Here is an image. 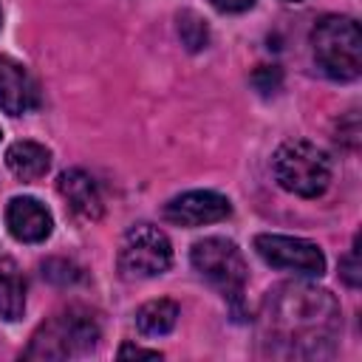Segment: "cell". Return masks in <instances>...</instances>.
<instances>
[{"instance_id":"obj_1","label":"cell","mask_w":362,"mask_h":362,"mask_svg":"<svg viewBox=\"0 0 362 362\" xmlns=\"http://www.w3.org/2000/svg\"><path fill=\"white\" fill-rule=\"evenodd\" d=\"M263 345L274 356L320 359L334 351L339 334V303L331 291L308 283L274 286L263 303Z\"/></svg>"},{"instance_id":"obj_2","label":"cell","mask_w":362,"mask_h":362,"mask_svg":"<svg viewBox=\"0 0 362 362\" xmlns=\"http://www.w3.org/2000/svg\"><path fill=\"white\" fill-rule=\"evenodd\" d=\"M99 342V322L90 311L68 308L37 328L25 348V359H74L85 356Z\"/></svg>"},{"instance_id":"obj_3","label":"cell","mask_w":362,"mask_h":362,"mask_svg":"<svg viewBox=\"0 0 362 362\" xmlns=\"http://www.w3.org/2000/svg\"><path fill=\"white\" fill-rule=\"evenodd\" d=\"M314 59L331 79L351 82L362 71V31L351 17H322L311 31Z\"/></svg>"},{"instance_id":"obj_4","label":"cell","mask_w":362,"mask_h":362,"mask_svg":"<svg viewBox=\"0 0 362 362\" xmlns=\"http://www.w3.org/2000/svg\"><path fill=\"white\" fill-rule=\"evenodd\" d=\"M272 170H274V178L283 189L303 195V198H317L331 184L328 156L317 144L303 141V139L280 144V150L274 153Z\"/></svg>"},{"instance_id":"obj_5","label":"cell","mask_w":362,"mask_h":362,"mask_svg":"<svg viewBox=\"0 0 362 362\" xmlns=\"http://www.w3.org/2000/svg\"><path fill=\"white\" fill-rule=\"evenodd\" d=\"M189 260L195 266V272L221 291V297L238 308L243 300V286H246V260L240 255V249L226 240V238H204L192 246Z\"/></svg>"},{"instance_id":"obj_6","label":"cell","mask_w":362,"mask_h":362,"mask_svg":"<svg viewBox=\"0 0 362 362\" xmlns=\"http://www.w3.org/2000/svg\"><path fill=\"white\" fill-rule=\"evenodd\" d=\"M173 263V249L167 235L153 223L133 226L119 249V272L127 280H144L164 274Z\"/></svg>"},{"instance_id":"obj_7","label":"cell","mask_w":362,"mask_h":362,"mask_svg":"<svg viewBox=\"0 0 362 362\" xmlns=\"http://www.w3.org/2000/svg\"><path fill=\"white\" fill-rule=\"evenodd\" d=\"M255 249L274 269H286V272L305 274V277H320L325 272V255L320 252L317 243H311L305 238L257 235L255 238Z\"/></svg>"},{"instance_id":"obj_8","label":"cell","mask_w":362,"mask_h":362,"mask_svg":"<svg viewBox=\"0 0 362 362\" xmlns=\"http://www.w3.org/2000/svg\"><path fill=\"white\" fill-rule=\"evenodd\" d=\"M232 204L226 195L212 192V189H192L184 195H175L173 201H167L164 206V218L175 226H204V223H218L223 218H229Z\"/></svg>"},{"instance_id":"obj_9","label":"cell","mask_w":362,"mask_h":362,"mask_svg":"<svg viewBox=\"0 0 362 362\" xmlns=\"http://www.w3.org/2000/svg\"><path fill=\"white\" fill-rule=\"evenodd\" d=\"M6 226L20 243H40L51 235L54 218L37 198H11L6 206Z\"/></svg>"},{"instance_id":"obj_10","label":"cell","mask_w":362,"mask_h":362,"mask_svg":"<svg viewBox=\"0 0 362 362\" xmlns=\"http://www.w3.org/2000/svg\"><path fill=\"white\" fill-rule=\"evenodd\" d=\"M57 189L65 198V204H68L74 218H79V221H99L102 218L105 204H102L99 187L85 170H76V167L65 170L59 175V181H57Z\"/></svg>"},{"instance_id":"obj_11","label":"cell","mask_w":362,"mask_h":362,"mask_svg":"<svg viewBox=\"0 0 362 362\" xmlns=\"http://www.w3.org/2000/svg\"><path fill=\"white\" fill-rule=\"evenodd\" d=\"M37 102H40V93L28 71L14 59L0 57V107L11 116H20L34 110Z\"/></svg>"},{"instance_id":"obj_12","label":"cell","mask_w":362,"mask_h":362,"mask_svg":"<svg viewBox=\"0 0 362 362\" xmlns=\"http://www.w3.org/2000/svg\"><path fill=\"white\" fill-rule=\"evenodd\" d=\"M6 164L20 181H37L51 167V150L37 141H14L6 150Z\"/></svg>"},{"instance_id":"obj_13","label":"cell","mask_w":362,"mask_h":362,"mask_svg":"<svg viewBox=\"0 0 362 362\" xmlns=\"http://www.w3.org/2000/svg\"><path fill=\"white\" fill-rule=\"evenodd\" d=\"M178 322V305L173 300H150L136 311V325L147 337H164Z\"/></svg>"},{"instance_id":"obj_14","label":"cell","mask_w":362,"mask_h":362,"mask_svg":"<svg viewBox=\"0 0 362 362\" xmlns=\"http://www.w3.org/2000/svg\"><path fill=\"white\" fill-rule=\"evenodd\" d=\"M25 311V283L14 272H0V317L14 322Z\"/></svg>"},{"instance_id":"obj_15","label":"cell","mask_w":362,"mask_h":362,"mask_svg":"<svg viewBox=\"0 0 362 362\" xmlns=\"http://www.w3.org/2000/svg\"><path fill=\"white\" fill-rule=\"evenodd\" d=\"M178 37L187 45V51H201L209 42V28L195 11H181L178 14Z\"/></svg>"},{"instance_id":"obj_16","label":"cell","mask_w":362,"mask_h":362,"mask_svg":"<svg viewBox=\"0 0 362 362\" xmlns=\"http://www.w3.org/2000/svg\"><path fill=\"white\" fill-rule=\"evenodd\" d=\"M42 277L57 283V286H71V283H76L82 277V272H79L76 263H71L65 257H51V260L42 263Z\"/></svg>"},{"instance_id":"obj_17","label":"cell","mask_w":362,"mask_h":362,"mask_svg":"<svg viewBox=\"0 0 362 362\" xmlns=\"http://www.w3.org/2000/svg\"><path fill=\"white\" fill-rule=\"evenodd\" d=\"M339 274H342V280L348 283V286H359V280H362V266H359V240L354 243V249L339 260Z\"/></svg>"},{"instance_id":"obj_18","label":"cell","mask_w":362,"mask_h":362,"mask_svg":"<svg viewBox=\"0 0 362 362\" xmlns=\"http://www.w3.org/2000/svg\"><path fill=\"white\" fill-rule=\"evenodd\" d=\"M280 79H283V74H280L277 65H260V68L255 71V76H252L255 88L263 90V93H272V90L280 85Z\"/></svg>"},{"instance_id":"obj_19","label":"cell","mask_w":362,"mask_h":362,"mask_svg":"<svg viewBox=\"0 0 362 362\" xmlns=\"http://www.w3.org/2000/svg\"><path fill=\"white\" fill-rule=\"evenodd\" d=\"M337 139L345 141L348 147H356V144H359V124H356V113H354V110L348 113V127L339 124V136H337Z\"/></svg>"},{"instance_id":"obj_20","label":"cell","mask_w":362,"mask_h":362,"mask_svg":"<svg viewBox=\"0 0 362 362\" xmlns=\"http://www.w3.org/2000/svg\"><path fill=\"white\" fill-rule=\"evenodd\" d=\"M218 11H246L255 6V0H209Z\"/></svg>"},{"instance_id":"obj_21","label":"cell","mask_w":362,"mask_h":362,"mask_svg":"<svg viewBox=\"0 0 362 362\" xmlns=\"http://www.w3.org/2000/svg\"><path fill=\"white\" fill-rule=\"evenodd\" d=\"M119 356H141V359H161L158 351H147V348H139V345H122L119 348Z\"/></svg>"},{"instance_id":"obj_22","label":"cell","mask_w":362,"mask_h":362,"mask_svg":"<svg viewBox=\"0 0 362 362\" xmlns=\"http://www.w3.org/2000/svg\"><path fill=\"white\" fill-rule=\"evenodd\" d=\"M288 3H303V0H288Z\"/></svg>"}]
</instances>
